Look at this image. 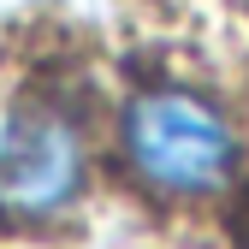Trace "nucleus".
Returning <instances> with one entry per match:
<instances>
[{"label": "nucleus", "mask_w": 249, "mask_h": 249, "mask_svg": "<svg viewBox=\"0 0 249 249\" xmlns=\"http://www.w3.org/2000/svg\"><path fill=\"white\" fill-rule=\"evenodd\" d=\"M131 172L154 196H213L237 172V137L220 107L190 89H148L124 113Z\"/></svg>", "instance_id": "f257e3e1"}, {"label": "nucleus", "mask_w": 249, "mask_h": 249, "mask_svg": "<svg viewBox=\"0 0 249 249\" xmlns=\"http://www.w3.org/2000/svg\"><path fill=\"white\" fill-rule=\"evenodd\" d=\"M83 172V124L59 101H18L0 113V213L53 220L77 202Z\"/></svg>", "instance_id": "f03ea898"}]
</instances>
